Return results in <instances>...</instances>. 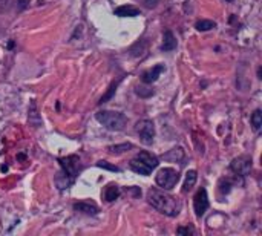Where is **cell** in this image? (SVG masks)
Instances as JSON below:
<instances>
[{
  "mask_svg": "<svg viewBox=\"0 0 262 236\" xmlns=\"http://www.w3.org/2000/svg\"><path fill=\"white\" fill-rule=\"evenodd\" d=\"M141 141L144 144H152L154 141V137H155V128H154V123L151 120H141L137 123L135 126Z\"/></svg>",
  "mask_w": 262,
  "mask_h": 236,
  "instance_id": "5b68a950",
  "label": "cell"
},
{
  "mask_svg": "<svg viewBox=\"0 0 262 236\" xmlns=\"http://www.w3.org/2000/svg\"><path fill=\"white\" fill-rule=\"evenodd\" d=\"M97 120L109 131H123L127 125V116L121 112H113V110H101L95 115Z\"/></svg>",
  "mask_w": 262,
  "mask_h": 236,
  "instance_id": "7a4b0ae2",
  "label": "cell"
},
{
  "mask_svg": "<svg viewBox=\"0 0 262 236\" xmlns=\"http://www.w3.org/2000/svg\"><path fill=\"white\" fill-rule=\"evenodd\" d=\"M118 196H120V189L116 187L115 184H110V186L106 187V190H104V199H106L107 202L115 201Z\"/></svg>",
  "mask_w": 262,
  "mask_h": 236,
  "instance_id": "5bb4252c",
  "label": "cell"
},
{
  "mask_svg": "<svg viewBox=\"0 0 262 236\" xmlns=\"http://www.w3.org/2000/svg\"><path fill=\"white\" fill-rule=\"evenodd\" d=\"M132 149V144L130 143H124V144H116V146H110L107 147V151L113 155H118V154H123L126 151Z\"/></svg>",
  "mask_w": 262,
  "mask_h": 236,
  "instance_id": "9a60e30c",
  "label": "cell"
},
{
  "mask_svg": "<svg viewBox=\"0 0 262 236\" xmlns=\"http://www.w3.org/2000/svg\"><path fill=\"white\" fill-rule=\"evenodd\" d=\"M230 2H231V0H230Z\"/></svg>",
  "mask_w": 262,
  "mask_h": 236,
  "instance_id": "d4e9b609",
  "label": "cell"
},
{
  "mask_svg": "<svg viewBox=\"0 0 262 236\" xmlns=\"http://www.w3.org/2000/svg\"><path fill=\"white\" fill-rule=\"evenodd\" d=\"M16 4H17V10H25L29 4V0H16Z\"/></svg>",
  "mask_w": 262,
  "mask_h": 236,
  "instance_id": "7402d4cb",
  "label": "cell"
},
{
  "mask_svg": "<svg viewBox=\"0 0 262 236\" xmlns=\"http://www.w3.org/2000/svg\"><path fill=\"white\" fill-rule=\"evenodd\" d=\"M161 72H164V65H157V66H154L152 69L146 71V72L143 74L141 80H143L144 83H154V81L158 80V77L161 75Z\"/></svg>",
  "mask_w": 262,
  "mask_h": 236,
  "instance_id": "9c48e42d",
  "label": "cell"
},
{
  "mask_svg": "<svg viewBox=\"0 0 262 236\" xmlns=\"http://www.w3.org/2000/svg\"><path fill=\"white\" fill-rule=\"evenodd\" d=\"M178 234H195V228L193 227H180L177 230Z\"/></svg>",
  "mask_w": 262,
  "mask_h": 236,
  "instance_id": "44dd1931",
  "label": "cell"
},
{
  "mask_svg": "<svg viewBox=\"0 0 262 236\" xmlns=\"http://www.w3.org/2000/svg\"><path fill=\"white\" fill-rule=\"evenodd\" d=\"M158 2H160V0H144V4H146V7H148V8H155L158 5Z\"/></svg>",
  "mask_w": 262,
  "mask_h": 236,
  "instance_id": "cb8c5ba5",
  "label": "cell"
},
{
  "mask_svg": "<svg viewBox=\"0 0 262 236\" xmlns=\"http://www.w3.org/2000/svg\"><path fill=\"white\" fill-rule=\"evenodd\" d=\"M216 26V23L215 22H212V20H198L196 23H195V28L198 29V31H210L212 28H215Z\"/></svg>",
  "mask_w": 262,
  "mask_h": 236,
  "instance_id": "2e32d148",
  "label": "cell"
},
{
  "mask_svg": "<svg viewBox=\"0 0 262 236\" xmlns=\"http://www.w3.org/2000/svg\"><path fill=\"white\" fill-rule=\"evenodd\" d=\"M157 167H158V158L155 155H152L151 152H146V151L140 152L130 161V169L140 175H149Z\"/></svg>",
  "mask_w": 262,
  "mask_h": 236,
  "instance_id": "3957f363",
  "label": "cell"
},
{
  "mask_svg": "<svg viewBox=\"0 0 262 236\" xmlns=\"http://www.w3.org/2000/svg\"><path fill=\"white\" fill-rule=\"evenodd\" d=\"M137 94L141 97H151V95H154V91L148 89V87H137Z\"/></svg>",
  "mask_w": 262,
  "mask_h": 236,
  "instance_id": "ffe728a7",
  "label": "cell"
},
{
  "mask_svg": "<svg viewBox=\"0 0 262 236\" xmlns=\"http://www.w3.org/2000/svg\"><path fill=\"white\" fill-rule=\"evenodd\" d=\"M63 167V173L65 176H69V178L74 181L75 178V175L78 173L80 170V161H78V157L72 155V157H66V158H62V160H58Z\"/></svg>",
  "mask_w": 262,
  "mask_h": 236,
  "instance_id": "ba28073f",
  "label": "cell"
},
{
  "mask_svg": "<svg viewBox=\"0 0 262 236\" xmlns=\"http://www.w3.org/2000/svg\"><path fill=\"white\" fill-rule=\"evenodd\" d=\"M74 210L83 212L86 215H95L98 212V207L94 204H89V202H77V204H74Z\"/></svg>",
  "mask_w": 262,
  "mask_h": 236,
  "instance_id": "30bf717a",
  "label": "cell"
},
{
  "mask_svg": "<svg viewBox=\"0 0 262 236\" xmlns=\"http://www.w3.org/2000/svg\"><path fill=\"white\" fill-rule=\"evenodd\" d=\"M116 84H118V83H112L110 84V87H109V91L106 92V95H103L101 97V100H100V104H103V103H106L112 95H113V92H115V89H116Z\"/></svg>",
  "mask_w": 262,
  "mask_h": 236,
  "instance_id": "d6986e66",
  "label": "cell"
},
{
  "mask_svg": "<svg viewBox=\"0 0 262 236\" xmlns=\"http://www.w3.org/2000/svg\"><path fill=\"white\" fill-rule=\"evenodd\" d=\"M181 151H183L181 147H177V149H172L167 155H164V160H169V161H180V160H183L184 157H181V155L177 157V154L181 152Z\"/></svg>",
  "mask_w": 262,
  "mask_h": 236,
  "instance_id": "ac0fdd59",
  "label": "cell"
},
{
  "mask_svg": "<svg viewBox=\"0 0 262 236\" xmlns=\"http://www.w3.org/2000/svg\"><path fill=\"white\" fill-rule=\"evenodd\" d=\"M193 209H195V213L198 218H201L209 209V196H207V192L204 187H201L193 198Z\"/></svg>",
  "mask_w": 262,
  "mask_h": 236,
  "instance_id": "52a82bcc",
  "label": "cell"
},
{
  "mask_svg": "<svg viewBox=\"0 0 262 236\" xmlns=\"http://www.w3.org/2000/svg\"><path fill=\"white\" fill-rule=\"evenodd\" d=\"M178 180H180V173H178L177 170H175V169H172V167H164V169H161V170L157 173V178H155L157 184H158L160 187H163L164 190L173 189L175 186H177Z\"/></svg>",
  "mask_w": 262,
  "mask_h": 236,
  "instance_id": "277c9868",
  "label": "cell"
},
{
  "mask_svg": "<svg viewBox=\"0 0 262 236\" xmlns=\"http://www.w3.org/2000/svg\"><path fill=\"white\" fill-rule=\"evenodd\" d=\"M98 166H100V167H106V169H110V170H113V172H118V170H120L118 167H113V166H109V164H107L106 161H100V163H98Z\"/></svg>",
  "mask_w": 262,
  "mask_h": 236,
  "instance_id": "603a6c76",
  "label": "cell"
},
{
  "mask_svg": "<svg viewBox=\"0 0 262 236\" xmlns=\"http://www.w3.org/2000/svg\"><path fill=\"white\" fill-rule=\"evenodd\" d=\"M196 178H198V175H196V170H189L186 173V181H184V186H183V192L187 193L196 183Z\"/></svg>",
  "mask_w": 262,
  "mask_h": 236,
  "instance_id": "4fadbf2b",
  "label": "cell"
},
{
  "mask_svg": "<svg viewBox=\"0 0 262 236\" xmlns=\"http://www.w3.org/2000/svg\"><path fill=\"white\" fill-rule=\"evenodd\" d=\"M251 166H253V161L250 157L247 155H242V157H238L235 158L231 163H230V169L233 173H236L239 176H247L251 170Z\"/></svg>",
  "mask_w": 262,
  "mask_h": 236,
  "instance_id": "8992f818",
  "label": "cell"
},
{
  "mask_svg": "<svg viewBox=\"0 0 262 236\" xmlns=\"http://www.w3.org/2000/svg\"><path fill=\"white\" fill-rule=\"evenodd\" d=\"M251 126H253V129L254 131H259L260 129V126H262V112H260V109H256L253 113H251Z\"/></svg>",
  "mask_w": 262,
  "mask_h": 236,
  "instance_id": "e0dca14e",
  "label": "cell"
},
{
  "mask_svg": "<svg viewBox=\"0 0 262 236\" xmlns=\"http://www.w3.org/2000/svg\"><path fill=\"white\" fill-rule=\"evenodd\" d=\"M175 48H177V39H175V36L170 31H166L164 33V40H163L161 49L167 52V51H173Z\"/></svg>",
  "mask_w": 262,
  "mask_h": 236,
  "instance_id": "8fae6325",
  "label": "cell"
},
{
  "mask_svg": "<svg viewBox=\"0 0 262 236\" xmlns=\"http://www.w3.org/2000/svg\"><path fill=\"white\" fill-rule=\"evenodd\" d=\"M148 201L154 209H157L160 213L166 216H177L181 210V202L173 198L172 195L160 190V189H151L148 192Z\"/></svg>",
  "mask_w": 262,
  "mask_h": 236,
  "instance_id": "6da1fadb",
  "label": "cell"
},
{
  "mask_svg": "<svg viewBox=\"0 0 262 236\" xmlns=\"http://www.w3.org/2000/svg\"><path fill=\"white\" fill-rule=\"evenodd\" d=\"M115 16H120V17H137V16H140V10H137L135 7H118L115 10Z\"/></svg>",
  "mask_w": 262,
  "mask_h": 236,
  "instance_id": "7c38bea8",
  "label": "cell"
}]
</instances>
